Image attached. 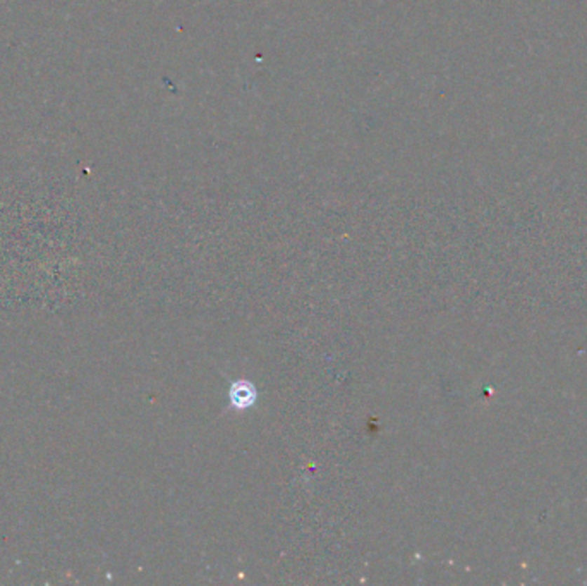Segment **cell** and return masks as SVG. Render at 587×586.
<instances>
[{"label": "cell", "instance_id": "cell-1", "mask_svg": "<svg viewBox=\"0 0 587 586\" xmlns=\"http://www.w3.org/2000/svg\"><path fill=\"white\" fill-rule=\"evenodd\" d=\"M256 399V390L251 384H244V382H236L230 389V402L236 406L237 409H245L251 406Z\"/></svg>", "mask_w": 587, "mask_h": 586}]
</instances>
